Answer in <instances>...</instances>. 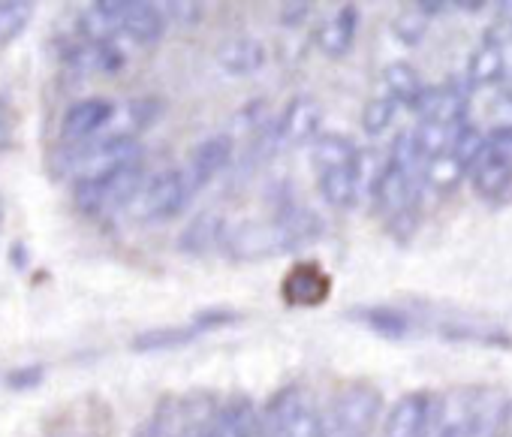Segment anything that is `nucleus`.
Segmentation results:
<instances>
[{
    "label": "nucleus",
    "instance_id": "nucleus-27",
    "mask_svg": "<svg viewBox=\"0 0 512 437\" xmlns=\"http://www.w3.org/2000/svg\"><path fill=\"white\" fill-rule=\"evenodd\" d=\"M160 100H133L124 106V115L130 118V127H127V136H136L139 130L151 127L157 118H160Z\"/></svg>",
    "mask_w": 512,
    "mask_h": 437
},
{
    "label": "nucleus",
    "instance_id": "nucleus-12",
    "mask_svg": "<svg viewBox=\"0 0 512 437\" xmlns=\"http://www.w3.org/2000/svg\"><path fill=\"white\" fill-rule=\"evenodd\" d=\"M121 34H127L136 43H157L166 34V16L154 4H142V0H121L118 37Z\"/></svg>",
    "mask_w": 512,
    "mask_h": 437
},
{
    "label": "nucleus",
    "instance_id": "nucleus-5",
    "mask_svg": "<svg viewBox=\"0 0 512 437\" xmlns=\"http://www.w3.org/2000/svg\"><path fill=\"white\" fill-rule=\"evenodd\" d=\"M371 193H374L377 205H380L386 214H392V221L401 224L404 217L410 214L413 202H416L413 169H407V166H401V163H395V160L383 163V172H380V178H377V184H374Z\"/></svg>",
    "mask_w": 512,
    "mask_h": 437
},
{
    "label": "nucleus",
    "instance_id": "nucleus-20",
    "mask_svg": "<svg viewBox=\"0 0 512 437\" xmlns=\"http://www.w3.org/2000/svg\"><path fill=\"white\" fill-rule=\"evenodd\" d=\"M223 239V221L217 214H211V211H205V214H199L196 221L181 233V251H187V254H208L217 242Z\"/></svg>",
    "mask_w": 512,
    "mask_h": 437
},
{
    "label": "nucleus",
    "instance_id": "nucleus-4",
    "mask_svg": "<svg viewBox=\"0 0 512 437\" xmlns=\"http://www.w3.org/2000/svg\"><path fill=\"white\" fill-rule=\"evenodd\" d=\"M380 392L371 383H350L341 389L332 407V428L338 437H368L380 416Z\"/></svg>",
    "mask_w": 512,
    "mask_h": 437
},
{
    "label": "nucleus",
    "instance_id": "nucleus-8",
    "mask_svg": "<svg viewBox=\"0 0 512 437\" xmlns=\"http://www.w3.org/2000/svg\"><path fill=\"white\" fill-rule=\"evenodd\" d=\"M434 422V398L428 392L404 395L386 419V437H422Z\"/></svg>",
    "mask_w": 512,
    "mask_h": 437
},
{
    "label": "nucleus",
    "instance_id": "nucleus-25",
    "mask_svg": "<svg viewBox=\"0 0 512 437\" xmlns=\"http://www.w3.org/2000/svg\"><path fill=\"white\" fill-rule=\"evenodd\" d=\"M395 112H398V103L392 97H374L362 109V127H365V133L377 136V133L389 130V124L395 121Z\"/></svg>",
    "mask_w": 512,
    "mask_h": 437
},
{
    "label": "nucleus",
    "instance_id": "nucleus-13",
    "mask_svg": "<svg viewBox=\"0 0 512 437\" xmlns=\"http://www.w3.org/2000/svg\"><path fill=\"white\" fill-rule=\"evenodd\" d=\"M356 31H359V7L356 4H344L320 31H317V46L326 58H344L353 43H356Z\"/></svg>",
    "mask_w": 512,
    "mask_h": 437
},
{
    "label": "nucleus",
    "instance_id": "nucleus-17",
    "mask_svg": "<svg viewBox=\"0 0 512 437\" xmlns=\"http://www.w3.org/2000/svg\"><path fill=\"white\" fill-rule=\"evenodd\" d=\"M458 127H446L440 121H431V118H422L416 130H410V139H413V151L419 157V163L437 157V154H446L452 148V136H455Z\"/></svg>",
    "mask_w": 512,
    "mask_h": 437
},
{
    "label": "nucleus",
    "instance_id": "nucleus-30",
    "mask_svg": "<svg viewBox=\"0 0 512 437\" xmlns=\"http://www.w3.org/2000/svg\"><path fill=\"white\" fill-rule=\"evenodd\" d=\"M422 437H470V428H467V422H464V416H461V419L440 422L437 428L428 425V431H425Z\"/></svg>",
    "mask_w": 512,
    "mask_h": 437
},
{
    "label": "nucleus",
    "instance_id": "nucleus-31",
    "mask_svg": "<svg viewBox=\"0 0 512 437\" xmlns=\"http://www.w3.org/2000/svg\"><path fill=\"white\" fill-rule=\"evenodd\" d=\"M163 10H169V19H175V22H199V16H202V7L199 4H181V0H172V4H166Z\"/></svg>",
    "mask_w": 512,
    "mask_h": 437
},
{
    "label": "nucleus",
    "instance_id": "nucleus-26",
    "mask_svg": "<svg viewBox=\"0 0 512 437\" xmlns=\"http://www.w3.org/2000/svg\"><path fill=\"white\" fill-rule=\"evenodd\" d=\"M482 145H485V136H482V130L479 127H473V124H461L458 130H455V136H452V154L464 163V169H470V163L479 157V151H482Z\"/></svg>",
    "mask_w": 512,
    "mask_h": 437
},
{
    "label": "nucleus",
    "instance_id": "nucleus-9",
    "mask_svg": "<svg viewBox=\"0 0 512 437\" xmlns=\"http://www.w3.org/2000/svg\"><path fill=\"white\" fill-rule=\"evenodd\" d=\"M332 293V278L317 263H296L284 278V299L290 305L314 308L323 305Z\"/></svg>",
    "mask_w": 512,
    "mask_h": 437
},
{
    "label": "nucleus",
    "instance_id": "nucleus-22",
    "mask_svg": "<svg viewBox=\"0 0 512 437\" xmlns=\"http://www.w3.org/2000/svg\"><path fill=\"white\" fill-rule=\"evenodd\" d=\"M196 326H157V329H148V332H139L133 338V350L139 353H151V350H175V347H184L196 338Z\"/></svg>",
    "mask_w": 512,
    "mask_h": 437
},
{
    "label": "nucleus",
    "instance_id": "nucleus-16",
    "mask_svg": "<svg viewBox=\"0 0 512 437\" xmlns=\"http://www.w3.org/2000/svg\"><path fill=\"white\" fill-rule=\"evenodd\" d=\"M503 79V46L497 40H482L467 64V88H485Z\"/></svg>",
    "mask_w": 512,
    "mask_h": 437
},
{
    "label": "nucleus",
    "instance_id": "nucleus-14",
    "mask_svg": "<svg viewBox=\"0 0 512 437\" xmlns=\"http://www.w3.org/2000/svg\"><path fill=\"white\" fill-rule=\"evenodd\" d=\"M115 106L109 100H82V103H73L67 112H64V121H61V133L67 139H85L97 130H103L112 118H115Z\"/></svg>",
    "mask_w": 512,
    "mask_h": 437
},
{
    "label": "nucleus",
    "instance_id": "nucleus-10",
    "mask_svg": "<svg viewBox=\"0 0 512 437\" xmlns=\"http://www.w3.org/2000/svg\"><path fill=\"white\" fill-rule=\"evenodd\" d=\"M205 437H263L260 413H256L250 398H235L214 410Z\"/></svg>",
    "mask_w": 512,
    "mask_h": 437
},
{
    "label": "nucleus",
    "instance_id": "nucleus-6",
    "mask_svg": "<svg viewBox=\"0 0 512 437\" xmlns=\"http://www.w3.org/2000/svg\"><path fill=\"white\" fill-rule=\"evenodd\" d=\"M320 124H323V106L314 97H296L287 112L281 115V121L275 124V142L284 148H296L305 145L311 139L320 136Z\"/></svg>",
    "mask_w": 512,
    "mask_h": 437
},
{
    "label": "nucleus",
    "instance_id": "nucleus-32",
    "mask_svg": "<svg viewBox=\"0 0 512 437\" xmlns=\"http://www.w3.org/2000/svg\"><path fill=\"white\" fill-rule=\"evenodd\" d=\"M43 380V368L40 365H34V368H22V371H13L10 377H7V383L13 386V389H28V386H37Z\"/></svg>",
    "mask_w": 512,
    "mask_h": 437
},
{
    "label": "nucleus",
    "instance_id": "nucleus-19",
    "mask_svg": "<svg viewBox=\"0 0 512 437\" xmlns=\"http://www.w3.org/2000/svg\"><path fill=\"white\" fill-rule=\"evenodd\" d=\"M353 157H356V145L341 133H320L314 139V166L320 172L344 169L353 163Z\"/></svg>",
    "mask_w": 512,
    "mask_h": 437
},
{
    "label": "nucleus",
    "instance_id": "nucleus-21",
    "mask_svg": "<svg viewBox=\"0 0 512 437\" xmlns=\"http://www.w3.org/2000/svg\"><path fill=\"white\" fill-rule=\"evenodd\" d=\"M320 193L335 208H353L359 202V187H356L353 169L344 166V169L320 172Z\"/></svg>",
    "mask_w": 512,
    "mask_h": 437
},
{
    "label": "nucleus",
    "instance_id": "nucleus-28",
    "mask_svg": "<svg viewBox=\"0 0 512 437\" xmlns=\"http://www.w3.org/2000/svg\"><path fill=\"white\" fill-rule=\"evenodd\" d=\"M392 31H395V37H398L401 43L416 46V43L425 37V31H428V19L413 7V10H407V13H401V16L395 19Z\"/></svg>",
    "mask_w": 512,
    "mask_h": 437
},
{
    "label": "nucleus",
    "instance_id": "nucleus-33",
    "mask_svg": "<svg viewBox=\"0 0 512 437\" xmlns=\"http://www.w3.org/2000/svg\"><path fill=\"white\" fill-rule=\"evenodd\" d=\"M308 16H311V4H284L281 22H284L287 28H299Z\"/></svg>",
    "mask_w": 512,
    "mask_h": 437
},
{
    "label": "nucleus",
    "instance_id": "nucleus-23",
    "mask_svg": "<svg viewBox=\"0 0 512 437\" xmlns=\"http://www.w3.org/2000/svg\"><path fill=\"white\" fill-rule=\"evenodd\" d=\"M464 163L452 154V151H446V154H437V157H431V160H425L422 163V175H425V184L428 187H434V190H440V193H446V190H455L458 187V181L464 178Z\"/></svg>",
    "mask_w": 512,
    "mask_h": 437
},
{
    "label": "nucleus",
    "instance_id": "nucleus-15",
    "mask_svg": "<svg viewBox=\"0 0 512 437\" xmlns=\"http://www.w3.org/2000/svg\"><path fill=\"white\" fill-rule=\"evenodd\" d=\"M353 320H359L365 329L383 335V338H407L410 329H413V320L401 311V308H392V305H368V308H356L350 311Z\"/></svg>",
    "mask_w": 512,
    "mask_h": 437
},
{
    "label": "nucleus",
    "instance_id": "nucleus-29",
    "mask_svg": "<svg viewBox=\"0 0 512 437\" xmlns=\"http://www.w3.org/2000/svg\"><path fill=\"white\" fill-rule=\"evenodd\" d=\"M241 320V314L238 311H202V314H196V320H193V326H196V332H205V329H220V326H229V323H238Z\"/></svg>",
    "mask_w": 512,
    "mask_h": 437
},
{
    "label": "nucleus",
    "instance_id": "nucleus-2",
    "mask_svg": "<svg viewBox=\"0 0 512 437\" xmlns=\"http://www.w3.org/2000/svg\"><path fill=\"white\" fill-rule=\"evenodd\" d=\"M467 172L473 178L476 193L485 199H500L509 190V184H512V124L497 127L485 139L479 157L470 163Z\"/></svg>",
    "mask_w": 512,
    "mask_h": 437
},
{
    "label": "nucleus",
    "instance_id": "nucleus-11",
    "mask_svg": "<svg viewBox=\"0 0 512 437\" xmlns=\"http://www.w3.org/2000/svg\"><path fill=\"white\" fill-rule=\"evenodd\" d=\"M214 61L226 76H250L256 70H263L266 46L256 37H229L217 46Z\"/></svg>",
    "mask_w": 512,
    "mask_h": 437
},
{
    "label": "nucleus",
    "instance_id": "nucleus-18",
    "mask_svg": "<svg viewBox=\"0 0 512 437\" xmlns=\"http://www.w3.org/2000/svg\"><path fill=\"white\" fill-rule=\"evenodd\" d=\"M383 82H386V88H389V97H392L398 106H410V109H416L422 91L428 88V85H422L419 73H416L410 64H404V61L389 64L386 73H383Z\"/></svg>",
    "mask_w": 512,
    "mask_h": 437
},
{
    "label": "nucleus",
    "instance_id": "nucleus-24",
    "mask_svg": "<svg viewBox=\"0 0 512 437\" xmlns=\"http://www.w3.org/2000/svg\"><path fill=\"white\" fill-rule=\"evenodd\" d=\"M34 19V7L25 0H4L0 4V46L13 43Z\"/></svg>",
    "mask_w": 512,
    "mask_h": 437
},
{
    "label": "nucleus",
    "instance_id": "nucleus-7",
    "mask_svg": "<svg viewBox=\"0 0 512 437\" xmlns=\"http://www.w3.org/2000/svg\"><path fill=\"white\" fill-rule=\"evenodd\" d=\"M232 160V139L226 133L208 136L202 139L193 151H190V166L184 172L187 178V190H202L208 181H214Z\"/></svg>",
    "mask_w": 512,
    "mask_h": 437
},
{
    "label": "nucleus",
    "instance_id": "nucleus-1",
    "mask_svg": "<svg viewBox=\"0 0 512 437\" xmlns=\"http://www.w3.org/2000/svg\"><path fill=\"white\" fill-rule=\"evenodd\" d=\"M260 425H263V437H326L329 434L323 413L308 404L299 386L281 389L269 401L266 413L260 416Z\"/></svg>",
    "mask_w": 512,
    "mask_h": 437
},
{
    "label": "nucleus",
    "instance_id": "nucleus-3",
    "mask_svg": "<svg viewBox=\"0 0 512 437\" xmlns=\"http://www.w3.org/2000/svg\"><path fill=\"white\" fill-rule=\"evenodd\" d=\"M187 178L181 169H163L148 184H142L130 202V211L136 221H166V217L178 214L187 202Z\"/></svg>",
    "mask_w": 512,
    "mask_h": 437
}]
</instances>
